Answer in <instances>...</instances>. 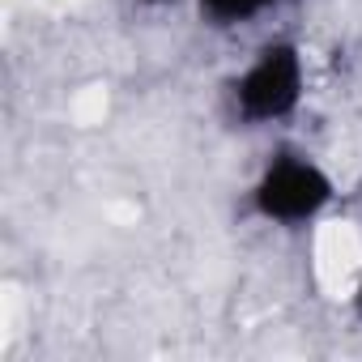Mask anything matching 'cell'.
<instances>
[{
	"mask_svg": "<svg viewBox=\"0 0 362 362\" xmlns=\"http://www.w3.org/2000/svg\"><path fill=\"white\" fill-rule=\"evenodd\" d=\"M141 5H170V0H141Z\"/></svg>",
	"mask_w": 362,
	"mask_h": 362,
	"instance_id": "5b68a950",
	"label": "cell"
},
{
	"mask_svg": "<svg viewBox=\"0 0 362 362\" xmlns=\"http://www.w3.org/2000/svg\"><path fill=\"white\" fill-rule=\"evenodd\" d=\"M332 201V179L298 149H277L252 184V214L273 226H307Z\"/></svg>",
	"mask_w": 362,
	"mask_h": 362,
	"instance_id": "6da1fadb",
	"label": "cell"
},
{
	"mask_svg": "<svg viewBox=\"0 0 362 362\" xmlns=\"http://www.w3.org/2000/svg\"><path fill=\"white\" fill-rule=\"evenodd\" d=\"M201 13L214 22V26H247L281 5H290V0H197Z\"/></svg>",
	"mask_w": 362,
	"mask_h": 362,
	"instance_id": "3957f363",
	"label": "cell"
},
{
	"mask_svg": "<svg viewBox=\"0 0 362 362\" xmlns=\"http://www.w3.org/2000/svg\"><path fill=\"white\" fill-rule=\"evenodd\" d=\"M354 315L362 320V277H358V286H354Z\"/></svg>",
	"mask_w": 362,
	"mask_h": 362,
	"instance_id": "277c9868",
	"label": "cell"
},
{
	"mask_svg": "<svg viewBox=\"0 0 362 362\" xmlns=\"http://www.w3.org/2000/svg\"><path fill=\"white\" fill-rule=\"evenodd\" d=\"M303 98V56L294 43H269L256 52V60L235 77L230 86V107L235 119L247 128L277 124L286 119Z\"/></svg>",
	"mask_w": 362,
	"mask_h": 362,
	"instance_id": "7a4b0ae2",
	"label": "cell"
}]
</instances>
